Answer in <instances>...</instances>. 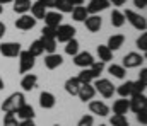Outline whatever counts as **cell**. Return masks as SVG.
Masks as SVG:
<instances>
[{"label":"cell","instance_id":"obj_1","mask_svg":"<svg viewBox=\"0 0 147 126\" xmlns=\"http://www.w3.org/2000/svg\"><path fill=\"white\" fill-rule=\"evenodd\" d=\"M22 104H26L24 92H14L2 102V111L3 113H16L17 107H21Z\"/></svg>","mask_w":147,"mask_h":126},{"label":"cell","instance_id":"obj_2","mask_svg":"<svg viewBox=\"0 0 147 126\" xmlns=\"http://www.w3.org/2000/svg\"><path fill=\"white\" fill-rule=\"evenodd\" d=\"M123 15H125V21H128V22L132 24V27H135L137 31L146 33L147 21H146V17H144V15H140V14H137V12L130 10V9H127V10L123 12Z\"/></svg>","mask_w":147,"mask_h":126},{"label":"cell","instance_id":"obj_3","mask_svg":"<svg viewBox=\"0 0 147 126\" xmlns=\"http://www.w3.org/2000/svg\"><path fill=\"white\" fill-rule=\"evenodd\" d=\"M34 56L28 51V49H22L19 53V73L26 75L28 72H31L34 68Z\"/></svg>","mask_w":147,"mask_h":126},{"label":"cell","instance_id":"obj_4","mask_svg":"<svg viewBox=\"0 0 147 126\" xmlns=\"http://www.w3.org/2000/svg\"><path fill=\"white\" fill-rule=\"evenodd\" d=\"M92 85H94V90L99 92L105 99H111L115 95V85L108 79H96Z\"/></svg>","mask_w":147,"mask_h":126},{"label":"cell","instance_id":"obj_5","mask_svg":"<svg viewBox=\"0 0 147 126\" xmlns=\"http://www.w3.org/2000/svg\"><path fill=\"white\" fill-rule=\"evenodd\" d=\"M75 27L70 26V24H60L57 27V34H55V39L58 43H67L75 38Z\"/></svg>","mask_w":147,"mask_h":126},{"label":"cell","instance_id":"obj_6","mask_svg":"<svg viewBox=\"0 0 147 126\" xmlns=\"http://www.w3.org/2000/svg\"><path fill=\"white\" fill-rule=\"evenodd\" d=\"M144 60H146V56H142L140 53L130 51V53H127V55L123 56L121 67H123V68H137V67L144 65Z\"/></svg>","mask_w":147,"mask_h":126},{"label":"cell","instance_id":"obj_7","mask_svg":"<svg viewBox=\"0 0 147 126\" xmlns=\"http://www.w3.org/2000/svg\"><path fill=\"white\" fill-rule=\"evenodd\" d=\"M21 51H22L21 43L9 41V43H2V44H0V55H2V56L16 58V56H19V53H21Z\"/></svg>","mask_w":147,"mask_h":126},{"label":"cell","instance_id":"obj_8","mask_svg":"<svg viewBox=\"0 0 147 126\" xmlns=\"http://www.w3.org/2000/svg\"><path fill=\"white\" fill-rule=\"evenodd\" d=\"M92 61H94V56L89 51H79L74 56V65L79 68H89L92 65Z\"/></svg>","mask_w":147,"mask_h":126},{"label":"cell","instance_id":"obj_9","mask_svg":"<svg viewBox=\"0 0 147 126\" xmlns=\"http://www.w3.org/2000/svg\"><path fill=\"white\" fill-rule=\"evenodd\" d=\"M146 104H147L146 94H135V95L128 97V107L134 113H139L140 109H146Z\"/></svg>","mask_w":147,"mask_h":126},{"label":"cell","instance_id":"obj_10","mask_svg":"<svg viewBox=\"0 0 147 126\" xmlns=\"http://www.w3.org/2000/svg\"><path fill=\"white\" fill-rule=\"evenodd\" d=\"M108 7H110V2L108 0H91L89 5L86 7V10H87L89 15H99V12L106 10Z\"/></svg>","mask_w":147,"mask_h":126},{"label":"cell","instance_id":"obj_11","mask_svg":"<svg viewBox=\"0 0 147 126\" xmlns=\"http://www.w3.org/2000/svg\"><path fill=\"white\" fill-rule=\"evenodd\" d=\"M34 26H36V19L33 15H29V14H22L16 21V27L21 29V31H31Z\"/></svg>","mask_w":147,"mask_h":126},{"label":"cell","instance_id":"obj_12","mask_svg":"<svg viewBox=\"0 0 147 126\" xmlns=\"http://www.w3.org/2000/svg\"><path fill=\"white\" fill-rule=\"evenodd\" d=\"M94 95H96L94 85H92V84H80L79 92H77V97H79L82 102H89V101H92V97H94Z\"/></svg>","mask_w":147,"mask_h":126},{"label":"cell","instance_id":"obj_13","mask_svg":"<svg viewBox=\"0 0 147 126\" xmlns=\"http://www.w3.org/2000/svg\"><path fill=\"white\" fill-rule=\"evenodd\" d=\"M89 111L96 116H108L110 114V107L103 102V101H89Z\"/></svg>","mask_w":147,"mask_h":126},{"label":"cell","instance_id":"obj_14","mask_svg":"<svg viewBox=\"0 0 147 126\" xmlns=\"http://www.w3.org/2000/svg\"><path fill=\"white\" fill-rule=\"evenodd\" d=\"M14 114H16V118H17V119H21V121H24V119H34V116H36L34 107H33V106H29L28 102H26V104H22L21 107H17V111H16Z\"/></svg>","mask_w":147,"mask_h":126},{"label":"cell","instance_id":"obj_15","mask_svg":"<svg viewBox=\"0 0 147 126\" xmlns=\"http://www.w3.org/2000/svg\"><path fill=\"white\" fill-rule=\"evenodd\" d=\"M84 24L89 33H99V29L103 26V19H101V15H87Z\"/></svg>","mask_w":147,"mask_h":126},{"label":"cell","instance_id":"obj_16","mask_svg":"<svg viewBox=\"0 0 147 126\" xmlns=\"http://www.w3.org/2000/svg\"><path fill=\"white\" fill-rule=\"evenodd\" d=\"M62 63H63V56L58 53H50L45 56V67L48 70H55V68L62 67Z\"/></svg>","mask_w":147,"mask_h":126},{"label":"cell","instance_id":"obj_17","mask_svg":"<svg viewBox=\"0 0 147 126\" xmlns=\"http://www.w3.org/2000/svg\"><path fill=\"white\" fill-rule=\"evenodd\" d=\"M62 19H63V15L60 14V12H55V10H51V12H46L45 14V24L48 26V27H58L60 24H62Z\"/></svg>","mask_w":147,"mask_h":126},{"label":"cell","instance_id":"obj_18","mask_svg":"<svg viewBox=\"0 0 147 126\" xmlns=\"http://www.w3.org/2000/svg\"><path fill=\"white\" fill-rule=\"evenodd\" d=\"M21 87H22L24 92L34 90L38 87V75H34V73H26L22 77V80H21Z\"/></svg>","mask_w":147,"mask_h":126},{"label":"cell","instance_id":"obj_19","mask_svg":"<svg viewBox=\"0 0 147 126\" xmlns=\"http://www.w3.org/2000/svg\"><path fill=\"white\" fill-rule=\"evenodd\" d=\"M55 104H57V99H55V95L51 92H46L45 90V92L39 94V106L43 109H53Z\"/></svg>","mask_w":147,"mask_h":126},{"label":"cell","instance_id":"obj_20","mask_svg":"<svg viewBox=\"0 0 147 126\" xmlns=\"http://www.w3.org/2000/svg\"><path fill=\"white\" fill-rule=\"evenodd\" d=\"M115 92H116L120 97H123V99L132 97V94H134V82H132V80L123 82L121 85H118V89H115Z\"/></svg>","mask_w":147,"mask_h":126},{"label":"cell","instance_id":"obj_21","mask_svg":"<svg viewBox=\"0 0 147 126\" xmlns=\"http://www.w3.org/2000/svg\"><path fill=\"white\" fill-rule=\"evenodd\" d=\"M12 9H14V12L16 14H28L29 12V9H31V5H33V2L31 0H12Z\"/></svg>","mask_w":147,"mask_h":126},{"label":"cell","instance_id":"obj_22","mask_svg":"<svg viewBox=\"0 0 147 126\" xmlns=\"http://www.w3.org/2000/svg\"><path fill=\"white\" fill-rule=\"evenodd\" d=\"M130 111V107H128V99H123V97H120L118 101H115L113 102V114H127Z\"/></svg>","mask_w":147,"mask_h":126},{"label":"cell","instance_id":"obj_23","mask_svg":"<svg viewBox=\"0 0 147 126\" xmlns=\"http://www.w3.org/2000/svg\"><path fill=\"white\" fill-rule=\"evenodd\" d=\"M96 53H98V56H99V61H103V63L113 60V51H111L106 44H99V46L96 48Z\"/></svg>","mask_w":147,"mask_h":126},{"label":"cell","instance_id":"obj_24","mask_svg":"<svg viewBox=\"0 0 147 126\" xmlns=\"http://www.w3.org/2000/svg\"><path fill=\"white\" fill-rule=\"evenodd\" d=\"M123 43H125V36L123 34H113V36H110L106 46L110 48L111 51H116V49H120L123 46Z\"/></svg>","mask_w":147,"mask_h":126},{"label":"cell","instance_id":"obj_25","mask_svg":"<svg viewBox=\"0 0 147 126\" xmlns=\"http://www.w3.org/2000/svg\"><path fill=\"white\" fill-rule=\"evenodd\" d=\"M29 10H31V15H33V17H34V19H45V14H46V12H48V10H46V7H45V5H43V3H39V2H33V5H31V9H29Z\"/></svg>","mask_w":147,"mask_h":126},{"label":"cell","instance_id":"obj_26","mask_svg":"<svg viewBox=\"0 0 147 126\" xmlns=\"http://www.w3.org/2000/svg\"><path fill=\"white\" fill-rule=\"evenodd\" d=\"M65 92L67 94H70V95H77V92H79V87H80V84H79V80H77V77H70V79H67L65 80Z\"/></svg>","mask_w":147,"mask_h":126},{"label":"cell","instance_id":"obj_27","mask_svg":"<svg viewBox=\"0 0 147 126\" xmlns=\"http://www.w3.org/2000/svg\"><path fill=\"white\" fill-rule=\"evenodd\" d=\"M110 19H111V26H113V27H121V26L127 22V21H125L123 12H121V10H118V9H115V10L111 12Z\"/></svg>","mask_w":147,"mask_h":126},{"label":"cell","instance_id":"obj_28","mask_svg":"<svg viewBox=\"0 0 147 126\" xmlns=\"http://www.w3.org/2000/svg\"><path fill=\"white\" fill-rule=\"evenodd\" d=\"M87 10H86V7L84 5H75L72 10V19L74 21H77V22H84L86 19H87Z\"/></svg>","mask_w":147,"mask_h":126},{"label":"cell","instance_id":"obj_29","mask_svg":"<svg viewBox=\"0 0 147 126\" xmlns=\"http://www.w3.org/2000/svg\"><path fill=\"white\" fill-rule=\"evenodd\" d=\"M108 72H110L115 79H120V80H123L127 77V68H123L121 65H116V63H113V65L108 67Z\"/></svg>","mask_w":147,"mask_h":126},{"label":"cell","instance_id":"obj_30","mask_svg":"<svg viewBox=\"0 0 147 126\" xmlns=\"http://www.w3.org/2000/svg\"><path fill=\"white\" fill-rule=\"evenodd\" d=\"M77 80L79 84H92L94 82V75L91 72V68H82L77 75Z\"/></svg>","mask_w":147,"mask_h":126},{"label":"cell","instance_id":"obj_31","mask_svg":"<svg viewBox=\"0 0 147 126\" xmlns=\"http://www.w3.org/2000/svg\"><path fill=\"white\" fill-rule=\"evenodd\" d=\"M55 9H58L60 14H67V12L74 10V3L70 0H57L55 2Z\"/></svg>","mask_w":147,"mask_h":126},{"label":"cell","instance_id":"obj_32","mask_svg":"<svg viewBox=\"0 0 147 126\" xmlns=\"http://www.w3.org/2000/svg\"><path fill=\"white\" fill-rule=\"evenodd\" d=\"M34 58L36 56H41L43 53H45V48H43V43H41V39H34V41L31 43V46H29V49H28Z\"/></svg>","mask_w":147,"mask_h":126},{"label":"cell","instance_id":"obj_33","mask_svg":"<svg viewBox=\"0 0 147 126\" xmlns=\"http://www.w3.org/2000/svg\"><path fill=\"white\" fill-rule=\"evenodd\" d=\"M79 41L74 38V39H70V41H67L65 43V53L67 55H70V56H75L77 53H79Z\"/></svg>","mask_w":147,"mask_h":126},{"label":"cell","instance_id":"obj_34","mask_svg":"<svg viewBox=\"0 0 147 126\" xmlns=\"http://www.w3.org/2000/svg\"><path fill=\"white\" fill-rule=\"evenodd\" d=\"M89 68H91V72H92V75H94V80H96V79H99V77H101L103 70H105V63H103V61H96V60H94V61H92V65H91Z\"/></svg>","mask_w":147,"mask_h":126},{"label":"cell","instance_id":"obj_35","mask_svg":"<svg viewBox=\"0 0 147 126\" xmlns=\"http://www.w3.org/2000/svg\"><path fill=\"white\" fill-rule=\"evenodd\" d=\"M41 43H43V48L45 51L50 55V53H57V39H43L41 38Z\"/></svg>","mask_w":147,"mask_h":126},{"label":"cell","instance_id":"obj_36","mask_svg":"<svg viewBox=\"0 0 147 126\" xmlns=\"http://www.w3.org/2000/svg\"><path fill=\"white\" fill-rule=\"evenodd\" d=\"M110 123H111V126H127L128 125V121H127V118L123 114H113Z\"/></svg>","mask_w":147,"mask_h":126},{"label":"cell","instance_id":"obj_37","mask_svg":"<svg viewBox=\"0 0 147 126\" xmlns=\"http://www.w3.org/2000/svg\"><path fill=\"white\" fill-rule=\"evenodd\" d=\"M3 126H19V119L14 113H5L3 116Z\"/></svg>","mask_w":147,"mask_h":126},{"label":"cell","instance_id":"obj_38","mask_svg":"<svg viewBox=\"0 0 147 126\" xmlns=\"http://www.w3.org/2000/svg\"><path fill=\"white\" fill-rule=\"evenodd\" d=\"M55 34H57V29H55V27L45 26V27L41 29V38H43V39H55Z\"/></svg>","mask_w":147,"mask_h":126},{"label":"cell","instance_id":"obj_39","mask_svg":"<svg viewBox=\"0 0 147 126\" xmlns=\"http://www.w3.org/2000/svg\"><path fill=\"white\" fill-rule=\"evenodd\" d=\"M77 126H94V116H91V114H84V116L79 119Z\"/></svg>","mask_w":147,"mask_h":126},{"label":"cell","instance_id":"obj_40","mask_svg":"<svg viewBox=\"0 0 147 126\" xmlns=\"http://www.w3.org/2000/svg\"><path fill=\"white\" fill-rule=\"evenodd\" d=\"M146 87H147L146 82L135 80V82H134V94H132V95H135V94H144V92H146Z\"/></svg>","mask_w":147,"mask_h":126},{"label":"cell","instance_id":"obj_41","mask_svg":"<svg viewBox=\"0 0 147 126\" xmlns=\"http://www.w3.org/2000/svg\"><path fill=\"white\" fill-rule=\"evenodd\" d=\"M137 48L140 51H147V33H142L137 39Z\"/></svg>","mask_w":147,"mask_h":126},{"label":"cell","instance_id":"obj_42","mask_svg":"<svg viewBox=\"0 0 147 126\" xmlns=\"http://www.w3.org/2000/svg\"><path fill=\"white\" fill-rule=\"evenodd\" d=\"M135 114H137V121H139L142 126H146L147 125V111L146 109H140V111L135 113Z\"/></svg>","mask_w":147,"mask_h":126},{"label":"cell","instance_id":"obj_43","mask_svg":"<svg viewBox=\"0 0 147 126\" xmlns=\"http://www.w3.org/2000/svg\"><path fill=\"white\" fill-rule=\"evenodd\" d=\"M39 3H43L46 9H55V2L57 0H38Z\"/></svg>","mask_w":147,"mask_h":126},{"label":"cell","instance_id":"obj_44","mask_svg":"<svg viewBox=\"0 0 147 126\" xmlns=\"http://www.w3.org/2000/svg\"><path fill=\"white\" fill-rule=\"evenodd\" d=\"M134 5H135L137 9H142V10H144L147 7V0H134Z\"/></svg>","mask_w":147,"mask_h":126},{"label":"cell","instance_id":"obj_45","mask_svg":"<svg viewBox=\"0 0 147 126\" xmlns=\"http://www.w3.org/2000/svg\"><path fill=\"white\" fill-rule=\"evenodd\" d=\"M139 80H140V82H146V84H147V68H146V67L140 70V73H139Z\"/></svg>","mask_w":147,"mask_h":126},{"label":"cell","instance_id":"obj_46","mask_svg":"<svg viewBox=\"0 0 147 126\" xmlns=\"http://www.w3.org/2000/svg\"><path fill=\"white\" fill-rule=\"evenodd\" d=\"M110 2V5H115V7H121V5H125V2L127 0H108Z\"/></svg>","mask_w":147,"mask_h":126},{"label":"cell","instance_id":"obj_47","mask_svg":"<svg viewBox=\"0 0 147 126\" xmlns=\"http://www.w3.org/2000/svg\"><path fill=\"white\" fill-rule=\"evenodd\" d=\"M19 126H36V125H34V119H24V121H19Z\"/></svg>","mask_w":147,"mask_h":126},{"label":"cell","instance_id":"obj_48","mask_svg":"<svg viewBox=\"0 0 147 126\" xmlns=\"http://www.w3.org/2000/svg\"><path fill=\"white\" fill-rule=\"evenodd\" d=\"M5 33H7V27H5V24L0 21V39L3 38V34H5Z\"/></svg>","mask_w":147,"mask_h":126},{"label":"cell","instance_id":"obj_49","mask_svg":"<svg viewBox=\"0 0 147 126\" xmlns=\"http://www.w3.org/2000/svg\"><path fill=\"white\" fill-rule=\"evenodd\" d=\"M70 2L74 3V7H75V5H82V3H84V0H70Z\"/></svg>","mask_w":147,"mask_h":126},{"label":"cell","instance_id":"obj_50","mask_svg":"<svg viewBox=\"0 0 147 126\" xmlns=\"http://www.w3.org/2000/svg\"><path fill=\"white\" fill-rule=\"evenodd\" d=\"M5 3H12V0H0V5H5Z\"/></svg>","mask_w":147,"mask_h":126},{"label":"cell","instance_id":"obj_51","mask_svg":"<svg viewBox=\"0 0 147 126\" xmlns=\"http://www.w3.org/2000/svg\"><path fill=\"white\" fill-rule=\"evenodd\" d=\"M3 87H5V84H3V80H2V79H0V90H2V89H3Z\"/></svg>","mask_w":147,"mask_h":126},{"label":"cell","instance_id":"obj_52","mask_svg":"<svg viewBox=\"0 0 147 126\" xmlns=\"http://www.w3.org/2000/svg\"><path fill=\"white\" fill-rule=\"evenodd\" d=\"M2 12H3V5H0V14H2Z\"/></svg>","mask_w":147,"mask_h":126},{"label":"cell","instance_id":"obj_53","mask_svg":"<svg viewBox=\"0 0 147 126\" xmlns=\"http://www.w3.org/2000/svg\"><path fill=\"white\" fill-rule=\"evenodd\" d=\"M99 126H106V125H99Z\"/></svg>","mask_w":147,"mask_h":126},{"label":"cell","instance_id":"obj_54","mask_svg":"<svg viewBox=\"0 0 147 126\" xmlns=\"http://www.w3.org/2000/svg\"><path fill=\"white\" fill-rule=\"evenodd\" d=\"M53 126H60V125H53Z\"/></svg>","mask_w":147,"mask_h":126},{"label":"cell","instance_id":"obj_55","mask_svg":"<svg viewBox=\"0 0 147 126\" xmlns=\"http://www.w3.org/2000/svg\"><path fill=\"white\" fill-rule=\"evenodd\" d=\"M127 126H130V125H127Z\"/></svg>","mask_w":147,"mask_h":126}]
</instances>
